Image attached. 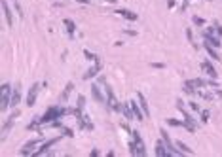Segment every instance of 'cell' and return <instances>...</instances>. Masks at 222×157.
<instances>
[{"instance_id":"35","label":"cell","mask_w":222,"mask_h":157,"mask_svg":"<svg viewBox=\"0 0 222 157\" xmlns=\"http://www.w3.org/2000/svg\"><path fill=\"white\" fill-rule=\"evenodd\" d=\"M125 34H127V36H137V32H135V30H131V28H127V30H124Z\"/></svg>"},{"instance_id":"7","label":"cell","mask_w":222,"mask_h":157,"mask_svg":"<svg viewBox=\"0 0 222 157\" xmlns=\"http://www.w3.org/2000/svg\"><path fill=\"white\" fill-rule=\"evenodd\" d=\"M101 62H95V65H93V66H89L88 70H85V72H84V80L85 82H88V80H93V78H95L99 72H101Z\"/></svg>"},{"instance_id":"28","label":"cell","mask_w":222,"mask_h":157,"mask_svg":"<svg viewBox=\"0 0 222 157\" xmlns=\"http://www.w3.org/2000/svg\"><path fill=\"white\" fill-rule=\"evenodd\" d=\"M12 2H13V8H15L17 15H19V17H23V8H21V6H19V2H17V0H12Z\"/></svg>"},{"instance_id":"19","label":"cell","mask_w":222,"mask_h":157,"mask_svg":"<svg viewBox=\"0 0 222 157\" xmlns=\"http://www.w3.org/2000/svg\"><path fill=\"white\" fill-rule=\"evenodd\" d=\"M78 123H80V127H82V129H85V131H91V129H93L91 119H89L88 116H84V114H82L80 117H78Z\"/></svg>"},{"instance_id":"25","label":"cell","mask_w":222,"mask_h":157,"mask_svg":"<svg viewBox=\"0 0 222 157\" xmlns=\"http://www.w3.org/2000/svg\"><path fill=\"white\" fill-rule=\"evenodd\" d=\"M40 123H42V121H40V117H36V119H32L31 123L27 125V129H28V131H34V129H36V127H38Z\"/></svg>"},{"instance_id":"18","label":"cell","mask_w":222,"mask_h":157,"mask_svg":"<svg viewBox=\"0 0 222 157\" xmlns=\"http://www.w3.org/2000/svg\"><path fill=\"white\" fill-rule=\"evenodd\" d=\"M72 91H74V82H68L67 87L63 89V93H61V98H59V101H61V102H67V98L70 97V93H72Z\"/></svg>"},{"instance_id":"16","label":"cell","mask_w":222,"mask_h":157,"mask_svg":"<svg viewBox=\"0 0 222 157\" xmlns=\"http://www.w3.org/2000/svg\"><path fill=\"white\" fill-rule=\"evenodd\" d=\"M121 114L125 116V119H133L135 114H133V108H131V102H121Z\"/></svg>"},{"instance_id":"30","label":"cell","mask_w":222,"mask_h":157,"mask_svg":"<svg viewBox=\"0 0 222 157\" xmlns=\"http://www.w3.org/2000/svg\"><path fill=\"white\" fill-rule=\"evenodd\" d=\"M192 21H194V25H196V27H203V25H205V19H203V17H197V15L192 19Z\"/></svg>"},{"instance_id":"22","label":"cell","mask_w":222,"mask_h":157,"mask_svg":"<svg viewBox=\"0 0 222 157\" xmlns=\"http://www.w3.org/2000/svg\"><path fill=\"white\" fill-rule=\"evenodd\" d=\"M175 146H177L178 149H181V153H188V155L192 153V149H190L188 146H186L184 142H181V140H177V142H175Z\"/></svg>"},{"instance_id":"31","label":"cell","mask_w":222,"mask_h":157,"mask_svg":"<svg viewBox=\"0 0 222 157\" xmlns=\"http://www.w3.org/2000/svg\"><path fill=\"white\" fill-rule=\"evenodd\" d=\"M186 36H188V40L192 42V46H196V40H194V32H192V28H186Z\"/></svg>"},{"instance_id":"36","label":"cell","mask_w":222,"mask_h":157,"mask_svg":"<svg viewBox=\"0 0 222 157\" xmlns=\"http://www.w3.org/2000/svg\"><path fill=\"white\" fill-rule=\"evenodd\" d=\"M97 82H99V85H104V83H106V78H104V76H99Z\"/></svg>"},{"instance_id":"38","label":"cell","mask_w":222,"mask_h":157,"mask_svg":"<svg viewBox=\"0 0 222 157\" xmlns=\"http://www.w3.org/2000/svg\"><path fill=\"white\" fill-rule=\"evenodd\" d=\"M76 2H80V4H89V0H76Z\"/></svg>"},{"instance_id":"4","label":"cell","mask_w":222,"mask_h":157,"mask_svg":"<svg viewBox=\"0 0 222 157\" xmlns=\"http://www.w3.org/2000/svg\"><path fill=\"white\" fill-rule=\"evenodd\" d=\"M131 136H133L131 153H135V155H146V148H144V142H142V138H141V133L139 131H133Z\"/></svg>"},{"instance_id":"5","label":"cell","mask_w":222,"mask_h":157,"mask_svg":"<svg viewBox=\"0 0 222 157\" xmlns=\"http://www.w3.org/2000/svg\"><path fill=\"white\" fill-rule=\"evenodd\" d=\"M40 138H34V140H31V142H27V144L23 146V148H21V155H23V157H27V155H34V152H36V146L40 144Z\"/></svg>"},{"instance_id":"37","label":"cell","mask_w":222,"mask_h":157,"mask_svg":"<svg viewBox=\"0 0 222 157\" xmlns=\"http://www.w3.org/2000/svg\"><path fill=\"white\" fill-rule=\"evenodd\" d=\"M167 6L169 8H175V0H167Z\"/></svg>"},{"instance_id":"8","label":"cell","mask_w":222,"mask_h":157,"mask_svg":"<svg viewBox=\"0 0 222 157\" xmlns=\"http://www.w3.org/2000/svg\"><path fill=\"white\" fill-rule=\"evenodd\" d=\"M91 95H93V98H95L97 102L106 104V97L103 95V91H101V87H99V83H93V85H91Z\"/></svg>"},{"instance_id":"26","label":"cell","mask_w":222,"mask_h":157,"mask_svg":"<svg viewBox=\"0 0 222 157\" xmlns=\"http://www.w3.org/2000/svg\"><path fill=\"white\" fill-rule=\"evenodd\" d=\"M59 131H61V134H63V136H72V134H74V133H72V129H68L67 125H63Z\"/></svg>"},{"instance_id":"33","label":"cell","mask_w":222,"mask_h":157,"mask_svg":"<svg viewBox=\"0 0 222 157\" xmlns=\"http://www.w3.org/2000/svg\"><path fill=\"white\" fill-rule=\"evenodd\" d=\"M214 28H217V36H222V25L214 23Z\"/></svg>"},{"instance_id":"14","label":"cell","mask_w":222,"mask_h":157,"mask_svg":"<svg viewBox=\"0 0 222 157\" xmlns=\"http://www.w3.org/2000/svg\"><path fill=\"white\" fill-rule=\"evenodd\" d=\"M203 47H205V51H207V55H209V57H211V59H213V61H218V59H220V55L217 53V47H213V46H211V44H209V42H207V40H205V44H203Z\"/></svg>"},{"instance_id":"24","label":"cell","mask_w":222,"mask_h":157,"mask_svg":"<svg viewBox=\"0 0 222 157\" xmlns=\"http://www.w3.org/2000/svg\"><path fill=\"white\" fill-rule=\"evenodd\" d=\"M84 55H85V59H88V61H93V62H99V57H97L95 53H91V51H89V49H85V51H84Z\"/></svg>"},{"instance_id":"9","label":"cell","mask_w":222,"mask_h":157,"mask_svg":"<svg viewBox=\"0 0 222 157\" xmlns=\"http://www.w3.org/2000/svg\"><path fill=\"white\" fill-rule=\"evenodd\" d=\"M19 114H21V112H19V110H15V112H13V114H12V116H10L8 119L4 121V125H2V133H4V134H6V133H8V131L12 129V127H13V123H15V119L19 117Z\"/></svg>"},{"instance_id":"12","label":"cell","mask_w":222,"mask_h":157,"mask_svg":"<svg viewBox=\"0 0 222 157\" xmlns=\"http://www.w3.org/2000/svg\"><path fill=\"white\" fill-rule=\"evenodd\" d=\"M19 101H21V85L15 83L13 89H12V108H15V106L19 104Z\"/></svg>"},{"instance_id":"2","label":"cell","mask_w":222,"mask_h":157,"mask_svg":"<svg viewBox=\"0 0 222 157\" xmlns=\"http://www.w3.org/2000/svg\"><path fill=\"white\" fill-rule=\"evenodd\" d=\"M63 116H67V108H63V106H51V108H48V112L40 117V121H42V125H44V123H51L55 119H61Z\"/></svg>"},{"instance_id":"32","label":"cell","mask_w":222,"mask_h":157,"mask_svg":"<svg viewBox=\"0 0 222 157\" xmlns=\"http://www.w3.org/2000/svg\"><path fill=\"white\" fill-rule=\"evenodd\" d=\"M190 108H192V112H196V114H199V112H201V108H199V104H197V102H194V101L190 102Z\"/></svg>"},{"instance_id":"15","label":"cell","mask_w":222,"mask_h":157,"mask_svg":"<svg viewBox=\"0 0 222 157\" xmlns=\"http://www.w3.org/2000/svg\"><path fill=\"white\" fill-rule=\"evenodd\" d=\"M156 155H171L169 148L165 146V142H163L161 138L157 140V144H156Z\"/></svg>"},{"instance_id":"10","label":"cell","mask_w":222,"mask_h":157,"mask_svg":"<svg viewBox=\"0 0 222 157\" xmlns=\"http://www.w3.org/2000/svg\"><path fill=\"white\" fill-rule=\"evenodd\" d=\"M201 68L205 70V74H209L211 78H214V80L218 78V74H217V68H214V65H213V62H211L209 59H205V61L201 62Z\"/></svg>"},{"instance_id":"23","label":"cell","mask_w":222,"mask_h":157,"mask_svg":"<svg viewBox=\"0 0 222 157\" xmlns=\"http://www.w3.org/2000/svg\"><path fill=\"white\" fill-rule=\"evenodd\" d=\"M167 125H171V127H184V119L181 121V119H173V117H169V119H167Z\"/></svg>"},{"instance_id":"34","label":"cell","mask_w":222,"mask_h":157,"mask_svg":"<svg viewBox=\"0 0 222 157\" xmlns=\"http://www.w3.org/2000/svg\"><path fill=\"white\" fill-rule=\"evenodd\" d=\"M150 66H154V68H165V65H163V62H152Z\"/></svg>"},{"instance_id":"27","label":"cell","mask_w":222,"mask_h":157,"mask_svg":"<svg viewBox=\"0 0 222 157\" xmlns=\"http://www.w3.org/2000/svg\"><path fill=\"white\" fill-rule=\"evenodd\" d=\"M199 116H201L203 123H207V121H209V116H211V110H201V112H199Z\"/></svg>"},{"instance_id":"21","label":"cell","mask_w":222,"mask_h":157,"mask_svg":"<svg viewBox=\"0 0 222 157\" xmlns=\"http://www.w3.org/2000/svg\"><path fill=\"white\" fill-rule=\"evenodd\" d=\"M188 82L194 85L196 89H203L205 85H207V82H205V80H201V78H196V80H188Z\"/></svg>"},{"instance_id":"3","label":"cell","mask_w":222,"mask_h":157,"mask_svg":"<svg viewBox=\"0 0 222 157\" xmlns=\"http://www.w3.org/2000/svg\"><path fill=\"white\" fill-rule=\"evenodd\" d=\"M12 85L10 83H2V89H0V110L6 112L12 106Z\"/></svg>"},{"instance_id":"1","label":"cell","mask_w":222,"mask_h":157,"mask_svg":"<svg viewBox=\"0 0 222 157\" xmlns=\"http://www.w3.org/2000/svg\"><path fill=\"white\" fill-rule=\"evenodd\" d=\"M177 108H178V112L182 114V117H184V129L188 131V133H196V129H197V123H196V119L190 116V112L184 108V102L178 98L177 101Z\"/></svg>"},{"instance_id":"20","label":"cell","mask_w":222,"mask_h":157,"mask_svg":"<svg viewBox=\"0 0 222 157\" xmlns=\"http://www.w3.org/2000/svg\"><path fill=\"white\" fill-rule=\"evenodd\" d=\"M137 101H139V104H141L142 112H144V116L148 117V116H150V108H148V102H146V98H144V95H142V93H137Z\"/></svg>"},{"instance_id":"11","label":"cell","mask_w":222,"mask_h":157,"mask_svg":"<svg viewBox=\"0 0 222 157\" xmlns=\"http://www.w3.org/2000/svg\"><path fill=\"white\" fill-rule=\"evenodd\" d=\"M2 11H4V17H6V23H8L10 27H13V13L10 10L8 0H2Z\"/></svg>"},{"instance_id":"29","label":"cell","mask_w":222,"mask_h":157,"mask_svg":"<svg viewBox=\"0 0 222 157\" xmlns=\"http://www.w3.org/2000/svg\"><path fill=\"white\" fill-rule=\"evenodd\" d=\"M76 106H78L80 110H84V106H85V97H84V95H80V97H78V102H76Z\"/></svg>"},{"instance_id":"6","label":"cell","mask_w":222,"mask_h":157,"mask_svg":"<svg viewBox=\"0 0 222 157\" xmlns=\"http://www.w3.org/2000/svg\"><path fill=\"white\" fill-rule=\"evenodd\" d=\"M40 87H42V83H32L31 85V89H28V93H27V106H34V102H36V95H38V91H40Z\"/></svg>"},{"instance_id":"39","label":"cell","mask_w":222,"mask_h":157,"mask_svg":"<svg viewBox=\"0 0 222 157\" xmlns=\"http://www.w3.org/2000/svg\"><path fill=\"white\" fill-rule=\"evenodd\" d=\"M104 2H108V4H116V0H104Z\"/></svg>"},{"instance_id":"13","label":"cell","mask_w":222,"mask_h":157,"mask_svg":"<svg viewBox=\"0 0 222 157\" xmlns=\"http://www.w3.org/2000/svg\"><path fill=\"white\" fill-rule=\"evenodd\" d=\"M116 13H118V15H121V17H125L127 21H137L139 19V15L135 11H129V10H125V8H118Z\"/></svg>"},{"instance_id":"17","label":"cell","mask_w":222,"mask_h":157,"mask_svg":"<svg viewBox=\"0 0 222 157\" xmlns=\"http://www.w3.org/2000/svg\"><path fill=\"white\" fill-rule=\"evenodd\" d=\"M63 25L67 27V32H68V38H74V32H76V23L72 19H63Z\"/></svg>"}]
</instances>
